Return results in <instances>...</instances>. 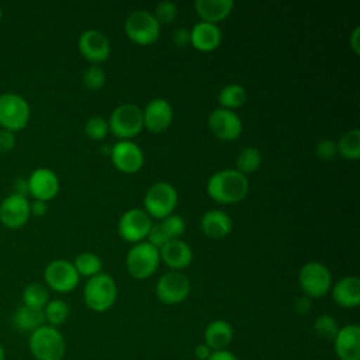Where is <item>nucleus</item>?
I'll return each instance as SVG.
<instances>
[{"label":"nucleus","instance_id":"f257e3e1","mask_svg":"<svg viewBox=\"0 0 360 360\" xmlns=\"http://www.w3.org/2000/svg\"><path fill=\"white\" fill-rule=\"evenodd\" d=\"M205 190L208 197L218 204H236L248 195L249 180L236 169H224L208 179Z\"/></svg>","mask_w":360,"mask_h":360},{"label":"nucleus","instance_id":"f03ea898","mask_svg":"<svg viewBox=\"0 0 360 360\" xmlns=\"http://www.w3.org/2000/svg\"><path fill=\"white\" fill-rule=\"evenodd\" d=\"M28 349L35 360H62L66 353V342L58 328L42 325L30 333Z\"/></svg>","mask_w":360,"mask_h":360},{"label":"nucleus","instance_id":"7ed1b4c3","mask_svg":"<svg viewBox=\"0 0 360 360\" xmlns=\"http://www.w3.org/2000/svg\"><path fill=\"white\" fill-rule=\"evenodd\" d=\"M118 290L115 280L107 273H98L87 278L83 287V301L94 312L108 311L117 301Z\"/></svg>","mask_w":360,"mask_h":360},{"label":"nucleus","instance_id":"20e7f679","mask_svg":"<svg viewBox=\"0 0 360 360\" xmlns=\"http://www.w3.org/2000/svg\"><path fill=\"white\" fill-rule=\"evenodd\" d=\"M160 27L162 25L158 22L153 13L146 10L132 11L124 22L127 37L139 46L155 44L160 37Z\"/></svg>","mask_w":360,"mask_h":360},{"label":"nucleus","instance_id":"39448f33","mask_svg":"<svg viewBox=\"0 0 360 360\" xmlns=\"http://www.w3.org/2000/svg\"><path fill=\"white\" fill-rule=\"evenodd\" d=\"M177 190L167 181L153 183L145 193L143 207L145 212L155 219H163L173 214L177 207Z\"/></svg>","mask_w":360,"mask_h":360},{"label":"nucleus","instance_id":"423d86ee","mask_svg":"<svg viewBox=\"0 0 360 360\" xmlns=\"http://www.w3.org/2000/svg\"><path fill=\"white\" fill-rule=\"evenodd\" d=\"M160 264L159 249L148 243L146 240L135 243L127 253L125 267L131 277L136 280H145L153 276Z\"/></svg>","mask_w":360,"mask_h":360},{"label":"nucleus","instance_id":"0eeeda50","mask_svg":"<svg viewBox=\"0 0 360 360\" xmlns=\"http://www.w3.org/2000/svg\"><path fill=\"white\" fill-rule=\"evenodd\" d=\"M108 127L110 132L120 141H131L143 129L142 110L135 104H121L111 112Z\"/></svg>","mask_w":360,"mask_h":360},{"label":"nucleus","instance_id":"6e6552de","mask_svg":"<svg viewBox=\"0 0 360 360\" xmlns=\"http://www.w3.org/2000/svg\"><path fill=\"white\" fill-rule=\"evenodd\" d=\"M28 101L17 93L0 94V127L11 132L24 129L30 121Z\"/></svg>","mask_w":360,"mask_h":360},{"label":"nucleus","instance_id":"1a4fd4ad","mask_svg":"<svg viewBox=\"0 0 360 360\" xmlns=\"http://www.w3.org/2000/svg\"><path fill=\"white\" fill-rule=\"evenodd\" d=\"M298 284L304 295L311 300L322 298L332 288V274L325 264L309 262L301 267L298 273Z\"/></svg>","mask_w":360,"mask_h":360},{"label":"nucleus","instance_id":"9d476101","mask_svg":"<svg viewBox=\"0 0 360 360\" xmlns=\"http://www.w3.org/2000/svg\"><path fill=\"white\" fill-rule=\"evenodd\" d=\"M191 290L188 277L181 271H167L162 274L155 285L156 298L166 305H177L183 302Z\"/></svg>","mask_w":360,"mask_h":360},{"label":"nucleus","instance_id":"9b49d317","mask_svg":"<svg viewBox=\"0 0 360 360\" xmlns=\"http://www.w3.org/2000/svg\"><path fill=\"white\" fill-rule=\"evenodd\" d=\"M152 224V218L145 210L131 208L120 217L117 231L122 240L135 245L146 239Z\"/></svg>","mask_w":360,"mask_h":360},{"label":"nucleus","instance_id":"f8f14e48","mask_svg":"<svg viewBox=\"0 0 360 360\" xmlns=\"http://www.w3.org/2000/svg\"><path fill=\"white\" fill-rule=\"evenodd\" d=\"M80 276L77 274L73 263L65 259H55L46 264L44 270V280L46 285L56 292H70L79 284Z\"/></svg>","mask_w":360,"mask_h":360},{"label":"nucleus","instance_id":"ddd939ff","mask_svg":"<svg viewBox=\"0 0 360 360\" xmlns=\"http://www.w3.org/2000/svg\"><path fill=\"white\" fill-rule=\"evenodd\" d=\"M77 48L80 55L94 66L105 62L111 53V45L107 35L100 30H84L79 39Z\"/></svg>","mask_w":360,"mask_h":360},{"label":"nucleus","instance_id":"4468645a","mask_svg":"<svg viewBox=\"0 0 360 360\" xmlns=\"http://www.w3.org/2000/svg\"><path fill=\"white\" fill-rule=\"evenodd\" d=\"M110 159L114 167L124 174H134L143 166V150L132 141H118L110 148Z\"/></svg>","mask_w":360,"mask_h":360},{"label":"nucleus","instance_id":"2eb2a0df","mask_svg":"<svg viewBox=\"0 0 360 360\" xmlns=\"http://www.w3.org/2000/svg\"><path fill=\"white\" fill-rule=\"evenodd\" d=\"M207 124L211 134L217 139L224 142H231L238 139L243 131V124L240 117L235 111L225 110L221 107L211 111V114L208 115Z\"/></svg>","mask_w":360,"mask_h":360},{"label":"nucleus","instance_id":"dca6fc26","mask_svg":"<svg viewBox=\"0 0 360 360\" xmlns=\"http://www.w3.org/2000/svg\"><path fill=\"white\" fill-rule=\"evenodd\" d=\"M143 128L152 134L165 132L173 121V108L166 98H152L142 110Z\"/></svg>","mask_w":360,"mask_h":360},{"label":"nucleus","instance_id":"f3484780","mask_svg":"<svg viewBox=\"0 0 360 360\" xmlns=\"http://www.w3.org/2000/svg\"><path fill=\"white\" fill-rule=\"evenodd\" d=\"M30 201L20 194H8L0 202V222L10 229L24 226L30 218Z\"/></svg>","mask_w":360,"mask_h":360},{"label":"nucleus","instance_id":"a211bd4d","mask_svg":"<svg viewBox=\"0 0 360 360\" xmlns=\"http://www.w3.org/2000/svg\"><path fill=\"white\" fill-rule=\"evenodd\" d=\"M28 181V194L34 197V200H41L48 202L49 200L55 198L59 193V177L58 174L48 169V167H38L35 169L30 177Z\"/></svg>","mask_w":360,"mask_h":360},{"label":"nucleus","instance_id":"6ab92c4d","mask_svg":"<svg viewBox=\"0 0 360 360\" xmlns=\"http://www.w3.org/2000/svg\"><path fill=\"white\" fill-rule=\"evenodd\" d=\"M333 350L339 360H360V328L356 323L339 328L333 339Z\"/></svg>","mask_w":360,"mask_h":360},{"label":"nucleus","instance_id":"aec40b11","mask_svg":"<svg viewBox=\"0 0 360 360\" xmlns=\"http://www.w3.org/2000/svg\"><path fill=\"white\" fill-rule=\"evenodd\" d=\"M160 262L173 271H180L188 267L193 262V250L190 245L181 239H173L159 249Z\"/></svg>","mask_w":360,"mask_h":360},{"label":"nucleus","instance_id":"412c9836","mask_svg":"<svg viewBox=\"0 0 360 360\" xmlns=\"http://www.w3.org/2000/svg\"><path fill=\"white\" fill-rule=\"evenodd\" d=\"M222 41V32L218 25L208 22H197L190 30V45L200 52L215 51Z\"/></svg>","mask_w":360,"mask_h":360},{"label":"nucleus","instance_id":"4be33fe9","mask_svg":"<svg viewBox=\"0 0 360 360\" xmlns=\"http://www.w3.org/2000/svg\"><path fill=\"white\" fill-rule=\"evenodd\" d=\"M202 233L210 239H224L232 232V218L222 210H208L200 219Z\"/></svg>","mask_w":360,"mask_h":360},{"label":"nucleus","instance_id":"5701e85b","mask_svg":"<svg viewBox=\"0 0 360 360\" xmlns=\"http://www.w3.org/2000/svg\"><path fill=\"white\" fill-rule=\"evenodd\" d=\"M332 298L342 308H356L360 304V278L346 276L332 287Z\"/></svg>","mask_w":360,"mask_h":360},{"label":"nucleus","instance_id":"b1692460","mask_svg":"<svg viewBox=\"0 0 360 360\" xmlns=\"http://www.w3.org/2000/svg\"><path fill=\"white\" fill-rule=\"evenodd\" d=\"M232 0H195L194 8L202 22L218 25V22L228 18L233 10Z\"/></svg>","mask_w":360,"mask_h":360},{"label":"nucleus","instance_id":"393cba45","mask_svg":"<svg viewBox=\"0 0 360 360\" xmlns=\"http://www.w3.org/2000/svg\"><path fill=\"white\" fill-rule=\"evenodd\" d=\"M233 339V330L229 322L224 319L211 321L204 330V343L212 350H225Z\"/></svg>","mask_w":360,"mask_h":360},{"label":"nucleus","instance_id":"a878e982","mask_svg":"<svg viewBox=\"0 0 360 360\" xmlns=\"http://www.w3.org/2000/svg\"><path fill=\"white\" fill-rule=\"evenodd\" d=\"M11 325L21 333H32L39 326L45 325L42 309L20 305L11 315Z\"/></svg>","mask_w":360,"mask_h":360},{"label":"nucleus","instance_id":"bb28decb","mask_svg":"<svg viewBox=\"0 0 360 360\" xmlns=\"http://www.w3.org/2000/svg\"><path fill=\"white\" fill-rule=\"evenodd\" d=\"M248 100V91L242 84L231 83L221 89L218 94V103L221 108L235 111L240 108Z\"/></svg>","mask_w":360,"mask_h":360},{"label":"nucleus","instance_id":"cd10ccee","mask_svg":"<svg viewBox=\"0 0 360 360\" xmlns=\"http://www.w3.org/2000/svg\"><path fill=\"white\" fill-rule=\"evenodd\" d=\"M338 153L346 160H357L360 158V129L352 128L342 134L336 142Z\"/></svg>","mask_w":360,"mask_h":360},{"label":"nucleus","instance_id":"c85d7f7f","mask_svg":"<svg viewBox=\"0 0 360 360\" xmlns=\"http://www.w3.org/2000/svg\"><path fill=\"white\" fill-rule=\"evenodd\" d=\"M44 318L46 325L58 328L59 325L65 323L70 315V308L63 300H49L48 304L42 309Z\"/></svg>","mask_w":360,"mask_h":360},{"label":"nucleus","instance_id":"c756f323","mask_svg":"<svg viewBox=\"0 0 360 360\" xmlns=\"http://www.w3.org/2000/svg\"><path fill=\"white\" fill-rule=\"evenodd\" d=\"M262 165V153L255 146H246L236 155V170L245 176L256 172Z\"/></svg>","mask_w":360,"mask_h":360},{"label":"nucleus","instance_id":"7c9ffc66","mask_svg":"<svg viewBox=\"0 0 360 360\" xmlns=\"http://www.w3.org/2000/svg\"><path fill=\"white\" fill-rule=\"evenodd\" d=\"M73 266H75L79 276L90 278V277L101 273L103 262H101L100 256H97L96 253L83 252V253H80L75 257Z\"/></svg>","mask_w":360,"mask_h":360},{"label":"nucleus","instance_id":"2f4dec72","mask_svg":"<svg viewBox=\"0 0 360 360\" xmlns=\"http://www.w3.org/2000/svg\"><path fill=\"white\" fill-rule=\"evenodd\" d=\"M49 301L48 288L39 283L28 284L22 291V305L44 309V307Z\"/></svg>","mask_w":360,"mask_h":360},{"label":"nucleus","instance_id":"473e14b6","mask_svg":"<svg viewBox=\"0 0 360 360\" xmlns=\"http://www.w3.org/2000/svg\"><path fill=\"white\" fill-rule=\"evenodd\" d=\"M338 330H339V325L335 316H332L330 314H321L316 316L314 322V333L321 340L333 342Z\"/></svg>","mask_w":360,"mask_h":360},{"label":"nucleus","instance_id":"72a5a7b5","mask_svg":"<svg viewBox=\"0 0 360 360\" xmlns=\"http://www.w3.org/2000/svg\"><path fill=\"white\" fill-rule=\"evenodd\" d=\"M159 226H160L162 232L165 233V236L167 238V240L180 239V236H183V233L186 232L184 218L180 215H176V214H170L169 217L160 219Z\"/></svg>","mask_w":360,"mask_h":360},{"label":"nucleus","instance_id":"f704fd0d","mask_svg":"<svg viewBox=\"0 0 360 360\" xmlns=\"http://www.w3.org/2000/svg\"><path fill=\"white\" fill-rule=\"evenodd\" d=\"M84 134L93 141H103L110 134L108 120L100 115L90 117L84 124Z\"/></svg>","mask_w":360,"mask_h":360},{"label":"nucleus","instance_id":"c9c22d12","mask_svg":"<svg viewBox=\"0 0 360 360\" xmlns=\"http://www.w3.org/2000/svg\"><path fill=\"white\" fill-rule=\"evenodd\" d=\"M82 80L87 90L97 91L105 84V73L101 68L91 65L84 70Z\"/></svg>","mask_w":360,"mask_h":360},{"label":"nucleus","instance_id":"e433bc0d","mask_svg":"<svg viewBox=\"0 0 360 360\" xmlns=\"http://www.w3.org/2000/svg\"><path fill=\"white\" fill-rule=\"evenodd\" d=\"M177 14H179V8H177L176 3L169 1V0L158 3V6L153 10V15L160 25L173 22L177 18Z\"/></svg>","mask_w":360,"mask_h":360},{"label":"nucleus","instance_id":"4c0bfd02","mask_svg":"<svg viewBox=\"0 0 360 360\" xmlns=\"http://www.w3.org/2000/svg\"><path fill=\"white\" fill-rule=\"evenodd\" d=\"M315 153L316 156L321 159V160H332L335 159V156L338 155V146H336V142L332 141V139H321L316 146H315Z\"/></svg>","mask_w":360,"mask_h":360},{"label":"nucleus","instance_id":"58836bf2","mask_svg":"<svg viewBox=\"0 0 360 360\" xmlns=\"http://www.w3.org/2000/svg\"><path fill=\"white\" fill-rule=\"evenodd\" d=\"M14 145H15L14 132L0 128V152L1 153L10 152L14 148Z\"/></svg>","mask_w":360,"mask_h":360},{"label":"nucleus","instance_id":"ea45409f","mask_svg":"<svg viewBox=\"0 0 360 360\" xmlns=\"http://www.w3.org/2000/svg\"><path fill=\"white\" fill-rule=\"evenodd\" d=\"M292 308L298 315H307L312 308V300L302 294V295L295 298V301L292 304Z\"/></svg>","mask_w":360,"mask_h":360},{"label":"nucleus","instance_id":"a19ab883","mask_svg":"<svg viewBox=\"0 0 360 360\" xmlns=\"http://www.w3.org/2000/svg\"><path fill=\"white\" fill-rule=\"evenodd\" d=\"M173 42L179 48H184L190 45V30L184 27H179L173 31Z\"/></svg>","mask_w":360,"mask_h":360},{"label":"nucleus","instance_id":"79ce46f5","mask_svg":"<svg viewBox=\"0 0 360 360\" xmlns=\"http://www.w3.org/2000/svg\"><path fill=\"white\" fill-rule=\"evenodd\" d=\"M46 211H48V204L45 201H41V200L30 201V212H31V215L42 217V215L46 214Z\"/></svg>","mask_w":360,"mask_h":360},{"label":"nucleus","instance_id":"37998d69","mask_svg":"<svg viewBox=\"0 0 360 360\" xmlns=\"http://www.w3.org/2000/svg\"><path fill=\"white\" fill-rule=\"evenodd\" d=\"M13 190H14V194H20V195L27 197V194H28V181H27V179H24V177L15 179L14 183H13Z\"/></svg>","mask_w":360,"mask_h":360},{"label":"nucleus","instance_id":"c03bdc74","mask_svg":"<svg viewBox=\"0 0 360 360\" xmlns=\"http://www.w3.org/2000/svg\"><path fill=\"white\" fill-rule=\"evenodd\" d=\"M349 44H350V48L353 49V52L356 55H359L360 53V27H356L352 31V34L349 37Z\"/></svg>","mask_w":360,"mask_h":360},{"label":"nucleus","instance_id":"a18cd8bd","mask_svg":"<svg viewBox=\"0 0 360 360\" xmlns=\"http://www.w3.org/2000/svg\"><path fill=\"white\" fill-rule=\"evenodd\" d=\"M194 354L198 360H208L210 356L212 354V350L205 343H200L194 347Z\"/></svg>","mask_w":360,"mask_h":360},{"label":"nucleus","instance_id":"49530a36","mask_svg":"<svg viewBox=\"0 0 360 360\" xmlns=\"http://www.w3.org/2000/svg\"><path fill=\"white\" fill-rule=\"evenodd\" d=\"M208 360H238V357L229 352V350H217V352H212V354L210 356Z\"/></svg>","mask_w":360,"mask_h":360},{"label":"nucleus","instance_id":"de8ad7c7","mask_svg":"<svg viewBox=\"0 0 360 360\" xmlns=\"http://www.w3.org/2000/svg\"><path fill=\"white\" fill-rule=\"evenodd\" d=\"M0 360H6V350L1 343H0Z\"/></svg>","mask_w":360,"mask_h":360},{"label":"nucleus","instance_id":"09e8293b","mask_svg":"<svg viewBox=\"0 0 360 360\" xmlns=\"http://www.w3.org/2000/svg\"><path fill=\"white\" fill-rule=\"evenodd\" d=\"M1 17H3V10H1V7H0V21H1Z\"/></svg>","mask_w":360,"mask_h":360}]
</instances>
